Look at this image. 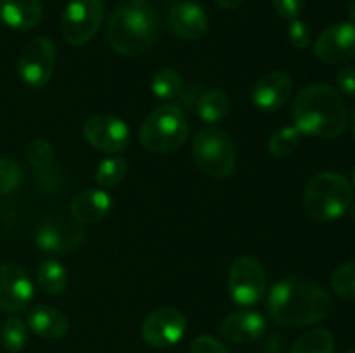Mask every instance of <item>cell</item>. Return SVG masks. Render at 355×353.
Wrapping results in <instances>:
<instances>
[{
    "mask_svg": "<svg viewBox=\"0 0 355 353\" xmlns=\"http://www.w3.org/2000/svg\"><path fill=\"white\" fill-rule=\"evenodd\" d=\"M269 315L281 325L305 327L324 320L333 310L328 291L305 277H286L269 291Z\"/></svg>",
    "mask_w": 355,
    "mask_h": 353,
    "instance_id": "obj_1",
    "label": "cell"
},
{
    "mask_svg": "<svg viewBox=\"0 0 355 353\" xmlns=\"http://www.w3.org/2000/svg\"><path fill=\"white\" fill-rule=\"evenodd\" d=\"M295 127L302 135L336 138L349 125V111L342 96L326 83H312L298 92L293 102Z\"/></svg>",
    "mask_w": 355,
    "mask_h": 353,
    "instance_id": "obj_2",
    "label": "cell"
},
{
    "mask_svg": "<svg viewBox=\"0 0 355 353\" xmlns=\"http://www.w3.org/2000/svg\"><path fill=\"white\" fill-rule=\"evenodd\" d=\"M158 26V14L148 0H128L111 14L106 38L114 51L135 57L153 47Z\"/></svg>",
    "mask_w": 355,
    "mask_h": 353,
    "instance_id": "obj_3",
    "label": "cell"
},
{
    "mask_svg": "<svg viewBox=\"0 0 355 353\" xmlns=\"http://www.w3.org/2000/svg\"><path fill=\"white\" fill-rule=\"evenodd\" d=\"M352 203L354 187L342 173H318L305 187V211L315 221L338 220L350 210Z\"/></svg>",
    "mask_w": 355,
    "mask_h": 353,
    "instance_id": "obj_4",
    "label": "cell"
},
{
    "mask_svg": "<svg viewBox=\"0 0 355 353\" xmlns=\"http://www.w3.org/2000/svg\"><path fill=\"white\" fill-rule=\"evenodd\" d=\"M189 135V120L177 104H163L149 113L139 130L142 147L155 154H168L177 151Z\"/></svg>",
    "mask_w": 355,
    "mask_h": 353,
    "instance_id": "obj_5",
    "label": "cell"
},
{
    "mask_svg": "<svg viewBox=\"0 0 355 353\" xmlns=\"http://www.w3.org/2000/svg\"><path fill=\"white\" fill-rule=\"evenodd\" d=\"M193 161L211 179H227L236 168V147L227 132L207 127L194 137Z\"/></svg>",
    "mask_w": 355,
    "mask_h": 353,
    "instance_id": "obj_6",
    "label": "cell"
},
{
    "mask_svg": "<svg viewBox=\"0 0 355 353\" xmlns=\"http://www.w3.org/2000/svg\"><path fill=\"white\" fill-rule=\"evenodd\" d=\"M267 275L262 263L253 256H239L231 265L227 277L229 296L241 307H252L263 298Z\"/></svg>",
    "mask_w": 355,
    "mask_h": 353,
    "instance_id": "obj_7",
    "label": "cell"
},
{
    "mask_svg": "<svg viewBox=\"0 0 355 353\" xmlns=\"http://www.w3.org/2000/svg\"><path fill=\"white\" fill-rule=\"evenodd\" d=\"M104 19L101 0H71L61 17V35L69 45H85L99 31Z\"/></svg>",
    "mask_w": 355,
    "mask_h": 353,
    "instance_id": "obj_8",
    "label": "cell"
},
{
    "mask_svg": "<svg viewBox=\"0 0 355 353\" xmlns=\"http://www.w3.org/2000/svg\"><path fill=\"white\" fill-rule=\"evenodd\" d=\"M55 64V45L51 38L38 37L24 45L17 61V75L26 85L40 89L51 80Z\"/></svg>",
    "mask_w": 355,
    "mask_h": 353,
    "instance_id": "obj_9",
    "label": "cell"
},
{
    "mask_svg": "<svg viewBox=\"0 0 355 353\" xmlns=\"http://www.w3.org/2000/svg\"><path fill=\"white\" fill-rule=\"evenodd\" d=\"M85 241V227L75 218L52 217L42 221L35 232V244L45 253H68Z\"/></svg>",
    "mask_w": 355,
    "mask_h": 353,
    "instance_id": "obj_10",
    "label": "cell"
},
{
    "mask_svg": "<svg viewBox=\"0 0 355 353\" xmlns=\"http://www.w3.org/2000/svg\"><path fill=\"white\" fill-rule=\"evenodd\" d=\"M187 318L180 310L162 307L153 310L142 322V339L153 348H170L184 338Z\"/></svg>",
    "mask_w": 355,
    "mask_h": 353,
    "instance_id": "obj_11",
    "label": "cell"
},
{
    "mask_svg": "<svg viewBox=\"0 0 355 353\" xmlns=\"http://www.w3.org/2000/svg\"><path fill=\"white\" fill-rule=\"evenodd\" d=\"M83 137L92 147L110 154H118L130 144V128L113 114H96L83 125Z\"/></svg>",
    "mask_w": 355,
    "mask_h": 353,
    "instance_id": "obj_12",
    "label": "cell"
},
{
    "mask_svg": "<svg viewBox=\"0 0 355 353\" xmlns=\"http://www.w3.org/2000/svg\"><path fill=\"white\" fill-rule=\"evenodd\" d=\"M33 296L35 287L26 270L16 263H0V310L23 311Z\"/></svg>",
    "mask_w": 355,
    "mask_h": 353,
    "instance_id": "obj_13",
    "label": "cell"
},
{
    "mask_svg": "<svg viewBox=\"0 0 355 353\" xmlns=\"http://www.w3.org/2000/svg\"><path fill=\"white\" fill-rule=\"evenodd\" d=\"M314 55L326 64H343L355 59V24L338 23L318 37Z\"/></svg>",
    "mask_w": 355,
    "mask_h": 353,
    "instance_id": "obj_14",
    "label": "cell"
},
{
    "mask_svg": "<svg viewBox=\"0 0 355 353\" xmlns=\"http://www.w3.org/2000/svg\"><path fill=\"white\" fill-rule=\"evenodd\" d=\"M293 82L288 73L269 71L255 83L252 90V100L259 109L277 111L290 99Z\"/></svg>",
    "mask_w": 355,
    "mask_h": 353,
    "instance_id": "obj_15",
    "label": "cell"
},
{
    "mask_svg": "<svg viewBox=\"0 0 355 353\" xmlns=\"http://www.w3.org/2000/svg\"><path fill=\"white\" fill-rule=\"evenodd\" d=\"M170 26L184 40H198L208 31V16L203 7L191 0L175 3L170 9Z\"/></svg>",
    "mask_w": 355,
    "mask_h": 353,
    "instance_id": "obj_16",
    "label": "cell"
},
{
    "mask_svg": "<svg viewBox=\"0 0 355 353\" xmlns=\"http://www.w3.org/2000/svg\"><path fill=\"white\" fill-rule=\"evenodd\" d=\"M266 331V320L259 311L241 310L227 315L220 324V336L229 343H253Z\"/></svg>",
    "mask_w": 355,
    "mask_h": 353,
    "instance_id": "obj_17",
    "label": "cell"
},
{
    "mask_svg": "<svg viewBox=\"0 0 355 353\" xmlns=\"http://www.w3.org/2000/svg\"><path fill=\"white\" fill-rule=\"evenodd\" d=\"M113 199L103 189H85L73 197L69 204L71 217L82 225L97 224L110 215Z\"/></svg>",
    "mask_w": 355,
    "mask_h": 353,
    "instance_id": "obj_18",
    "label": "cell"
},
{
    "mask_svg": "<svg viewBox=\"0 0 355 353\" xmlns=\"http://www.w3.org/2000/svg\"><path fill=\"white\" fill-rule=\"evenodd\" d=\"M26 325L44 339H61L68 334L69 322L62 311L49 305H37L28 311Z\"/></svg>",
    "mask_w": 355,
    "mask_h": 353,
    "instance_id": "obj_19",
    "label": "cell"
},
{
    "mask_svg": "<svg viewBox=\"0 0 355 353\" xmlns=\"http://www.w3.org/2000/svg\"><path fill=\"white\" fill-rule=\"evenodd\" d=\"M40 0H0V21L12 30H31L42 21Z\"/></svg>",
    "mask_w": 355,
    "mask_h": 353,
    "instance_id": "obj_20",
    "label": "cell"
},
{
    "mask_svg": "<svg viewBox=\"0 0 355 353\" xmlns=\"http://www.w3.org/2000/svg\"><path fill=\"white\" fill-rule=\"evenodd\" d=\"M193 106L201 120L207 121V123H217L227 114L231 102H229V97L224 90L207 89L198 96Z\"/></svg>",
    "mask_w": 355,
    "mask_h": 353,
    "instance_id": "obj_21",
    "label": "cell"
},
{
    "mask_svg": "<svg viewBox=\"0 0 355 353\" xmlns=\"http://www.w3.org/2000/svg\"><path fill=\"white\" fill-rule=\"evenodd\" d=\"M37 280L40 289L51 296H59L68 287V270L54 258L42 260L37 269Z\"/></svg>",
    "mask_w": 355,
    "mask_h": 353,
    "instance_id": "obj_22",
    "label": "cell"
},
{
    "mask_svg": "<svg viewBox=\"0 0 355 353\" xmlns=\"http://www.w3.org/2000/svg\"><path fill=\"white\" fill-rule=\"evenodd\" d=\"M335 339L326 329H312L295 341L291 353H333Z\"/></svg>",
    "mask_w": 355,
    "mask_h": 353,
    "instance_id": "obj_23",
    "label": "cell"
},
{
    "mask_svg": "<svg viewBox=\"0 0 355 353\" xmlns=\"http://www.w3.org/2000/svg\"><path fill=\"white\" fill-rule=\"evenodd\" d=\"M184 80L180 73H177L172 68H163L155 73L151 80V92L155 97L162 100L175 99L180 92H182Z\"/></svg>",
    "mask_w": 355,
    "mask_h": 353,
    "instance_id": "obj_24",
    "label": "cell"
},
{
    "mask_svg": "<svg viewBox=\"0 0 355 353\" xmlns=\"http://www.w3.org/2000/svg\"><path fill=\"white\" fill-rule=\"evenodd\" d=\"M0 339H2V345L7 352L19 353L26 346L28 325L17 315H9L2 324Z\"/></svg>",
    "mask_w": 355,
    "mask_h": 353,
    "instance_id": "obj_25",
    "label": "cell"
},
{
    "mask_svg": "<svg viewBox=\"0 0 355 353\" xmlns=\"http://www.w3.org/2000/svg\"><path fill=\"white\" fill-rule=\"evenodd\" d=\"M302 142V134L297 127H283L269 138V152L276 158H288L297 151Z\"/></svg>",
    "mask_w": 355,
    "mask_h": 353,
    "instance_id": "obj_26",
    "label": "cell"
},
{
    "mask_svg": "<svg viewBox=\"0 0 355 353\" xmlns=\"http://www.w3.org/2000/svg\"><path fill=\"white\" fill-rule=\"evenodd\" d=\"M128 172L127 159L121 156L106 158L99 163L96 170V182L101 187H114L125 179Z\"/></svg>",
    "mask_w": 355,
    "mask_h": 353,
    "instance_id": "obj_27",
    "label": "cell"
},
{
    "mask_svg": "<svg viewBox=\"0 0 355 353\" xmlns=\"http://www.w3.org/2000/svg\"><path fill=\"white\" fill-rule=\"evenodd\" d=\"M331 287L342 300L355 301V260L343 263L333 272Z\"/></svg>",
    "mask_w": 355,
    "mask_h": 353,
    "instance_id": "obj_28",
    "label": "cell"
},
{
    "mask_svg": "<svg viewBox=\"0 0 355 353\" xmlns=\"http://www.w3.org/2000/svg\"><path fill=\"white\" fill-rule=\"evenodd\" d=\"M26 158L28 163L33 166L38 172H45L51 168L55 161L54 147L45 138H33L26 147Z\"/></svg>",
    "mask_w": 355,
    "mask_h": 353,
    "instance_id": "obj_29",
    "label": "cell"
},
{
    "mask_svg": "<svg viewBox=\"0 0 355 353\" xmlns=\"http://www.w3.org/2000/svg\"><path fill=\"white\" fill-rule=\"evenodd\" d=\"M23 180L21 166L10 158H0V194H9L19 187Z\"/></svg>",
    "mask_w": 355,
    "mask_h": 353,
    "instance_id": "obj_30",
    "label": "cell"
},
{
    "mask_svg": "<svg viewBox=\"0 0 355 353\" xmlns=\"http://www.w3.org/2000/svg\"><path fill=\"white\" fill-rule=\"evenodd\" d=\"M288 42L298 51H304L312 44V30L305 21L291 19L288 26Z\"/></svg>",
    "mask_w": 355,
    "mask_h": 353,
    "instance_id": "obj_31",
    "label": "cell"
},
{
    "mask_svg": "<svg viewBox=\"0 0 355 353\" xmlns=\"http://www.w3.org/2000/svg\"><path fill=\"white\" fill-rule=\"evenodd\" d=\"M189 353H229V350L210 334H201L191 343Z\"/></svg>",
    "mask_w": 355,
    "mask_h": 353,
    "instance_id": "obj_32",
    "label": "cell"
},
{
    "mask_svg": "<svg viewBox=\"0 0 355 353\" xmlns=\"http://www.w3.org/2000/svg\"><path fill=\"white\" fill-rule=\"evenodd\" d=\"M304 3L305 0H272L276 14L286 21L297 19L300 16L302 9H304Z\"/></svg>",
    "mask_w": 355,
    "mask_h": 353,
    "instance_id": "obj_33",
    "label": "cell"
},
{
    "mask_svg": "<svg viewBox=\"0 0 355 353\" xmlns=\"http://www.w3.org/2000/svg\"><path fill=\"white\" fill-rule=\"evenodd\" d=\"M336 83L340 92L345 93L350 99H355V68L354 66H343L336 73Z\"/></svg>",
    "mask_w": 355,
    "mask_h": 353,
    "instance_id": "obj_34",
    "label": "cell"
},
{
    "mask_svg": "<svg viewBox=\"0 0 355 353\" xmlns=\"http://www.w3.org/2000/svg\"><path fill=\"white\" fill-rule=\"evenodd\" d=\"M215 2H217L218 6L222 7V9L234 10V9H239V7L243 6V2H245V0H215Z\"/></svg>",
    "mask_w": 355,
    "mask_h": 353,
    "instance_id": "obj_35",
    "label": "cell"
},
{
    "mask_svg": "<svg viewBox=\"0 0 355 353\" xmlns=\"http://www.w3.org/2000/svg\"><path fill=\"white\" fill-rule=\"evenodd\" d=\"M349 17L350 23L355 24V0H350L349 2Z\"/></svg>",
    "mask_w": 355,
    "mask_h": 353,
    "instance_id": "obj_36",
    "label": "cell"
},
{
    "mask_svg": "<svg viewBox=\"0 0 355 353\" xmlns=\"http://www.w3.org/2000/svg\"><path fill=\"white\" fill-rule=\"evenodd\" d=\"M352 135H354V141H355V109H354V116H352Z\"/></svg>",
    "mask_w": 355,
    "mask_h": 353,
    "instance_id": "obj_37",
    "label": "cell"
},
{
    "mask_svg": "<svg viewBox=\"0 0 355 353\" xmlns=\"http://www.w3.org/2000/svg\"><path fill=\"white\" fill-rule=\"evenodd\" d=\"M350 213H352V218H354V221H355V199H354L352 206H350Z\"/></svg>",
    "mask_w": 355,
    "mask_h": 353,
    "instance_id": "obj_38",
    "label": "cell"
},
{
    "mask_svg": "<svg viewBox=\"0 0 355 353\" xmlns=\"http://www.w3.org/2000/svg\"><path fill=\"white\" fill-rule=\"evenodd\" d=\"M342 353H355V350H345V352H342Z\"/></svg>",
    "mask_w": 355,
    "mask_h": 353,
    "instance_id": "obj_39",
    "label": "cell"
},
{
    "mask_svg": "<svg viewBox=\"0 0 355 353\" xmlns=\"http://www.w3.org/2000/svg\"><path fill=\"white\" fill-rule=\"evenodd\" d=\"M354 185H355V168H354Z\"/></svg>",
    "mask_w": 355,
    "mask_h": 353,
    "instance_id": "obj_40",
    "label": "cell"
}]
</instances>
